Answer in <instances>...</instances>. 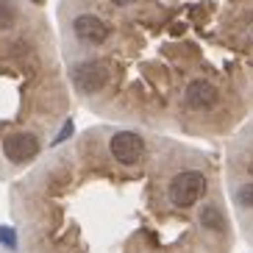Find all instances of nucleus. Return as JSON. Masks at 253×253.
Returning a JSON list of instances; mask_svg holds the SVG:
<instances>
[{"label":"nucleus","instance_id":"10","mask_svg":"<svg viewBox=\"0 0 253 253\" xmlns=\"http://www.w3.org/2000/svg\"><path fill=\"white\" fill-rule=\"evenodd\" d=\"M70 134H73V126H70V123H67V126H64V131H61V134H59V139H56V142H61V139H67Z\"/></svg>","mask_w":253,"mask_h":253},{"label":"nucleus","instance_id":"1","mask_svg":"<svg viewBox=\"0 0 253 253\" xmlns=\"http://www.w3.org/2000/svg\"><path fill=\"white\" fill-rule=\"evenodd\" d=\"M203 192H206V175L198 170H184L170 181V186H167V201L175 209H189L201 201Z\"/></svg>","mask_w":253,"mask_h":253},{"label":"nucleus","instance_id":"9","mask_svg":"<svg viewBox=\"0 0 253 253\" xmlns=\"http://www.w3.org/2000/svg\"><path fill=\"white\" fill-rule=\"evenodd\" d=\"M239 201L248 203V206H253V186H245V189L239 192Z\"/></svg>","mask_w":253,"mask_h":253},{"label":"nucleus","instance_id":"2","mask_svg":"<svg viewBox=\"0 0 253 253\" xmlns=\"http://www.w3.org/2000/svg\"><path fill=\"white\" fill-rule=\"evenodd\" d=\"M73 84H75V89L84 92V95H95V92H100L109 84V64L106 61H97V59L75 64Z\"/></svg>","mask_w":253,"mask_h":253},{"label":"nucleus","instance_id":"7","mask_svg":"<svg viewBox=\"0 0 253 253\" xmlns=\"http://www.w3.org/2000/svg\"><path fill=\"white\" fill-rule=\"evenodd\" d=\"M201 223H203V228L214 231V234H223V231H225L223 209H217V206H203V211H201Z\"/></svg>","mask_w":253,"mask_h":253},{"label":"nucleus","instance_id":"8","mask_svg":"<svg viewBox=\"0 0 253 253\" xmlns=\"http://www.w3.org/2000/svg\"><path fill=\"white\" fill-rule=\"evenodd\" d=\"M17 23V6L14 0H0V31L11 28Z\"/></svg>","mask_w":253,"mask_h":253},{"label":"nucleus","instance_id":"3","mask_svg":"<svg viewBox=\"0 0 253 253\" xmlns=\"http://www.w3.org/2000/svg\"><path fill=\"white\" fill-rule=\"evenodd\" d=\"M39 153V139L31 131H17V134L3 139V156L11 164H25Z\"/></svg>","mask_w":253,"mask_h":253},{"label":"nucleus","instance_id":"5","mask_svg":"<svg viewBox=\"0 0 253 253\" xmlns=\"http://www.w3.org/2000/svg\"><path fill=\"white\" fill-rule=\"evenodd\" d=\"M217 97H220L217 86L211 81H206V78H195V81L186 84V89H184V103L192 112H206V109H211L217 103Z\"/></svg>","mask_w":253,"mask_h":253},{"label":"nucleus","instance_id":"11","mask_svg":"<svg viewBox=\"0 0 253 253\" xmlns=\"http://www.w3.org/2000/svg\"><path fill=\"white\" fill-rule=\"evenodd\" d=\"M114 6H131V3H136V0H112Z\"/></svg>","mask_w":253,"mask_h":253},{"label":"nucleus","instance_id":"4","mask_svg":"<svg viewBox=\"0 0 253 253\" xmlns=\"http://www.w3.org/2000/svg\"><path fill=\"white\" fill-rule=\"evenodd\" d=\"M109 148H112V156L117 159L120 164L134 167L142 159V153H145V142H142V136L134 134V131H117V134L112 136V142H109Z\"/></svg>","mask_w":253,"mask_h":253},{"label":"nucleus","instance_id":"6","mask_svg":"<svg viewBox=\"0 0 253 253\" xmlns=\"http://www.w3.org/2000/svg\"><path fill=\"white\" fill-rule=\"evenodd\" d=\"M73 31H75V37L81 39V42H86V45H100V42L109 39V25H106L100 17H95V14L75 17Z\"/></svg>","mask_w":253,"mask_h":253}]
</instances>
